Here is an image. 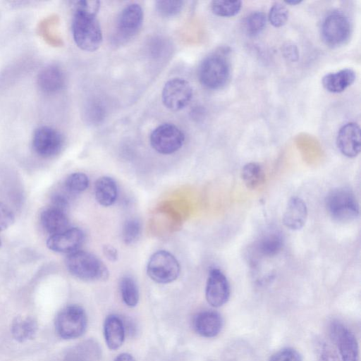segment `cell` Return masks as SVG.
<instances>
[{
	"label": "cell",
	"instance_id": "33",
	"mask_svg": "<svg viewBox=\"0 0 361 361\" xmlns=\"http://www.w3.org/2000/svg\"><path fill=\"white\" fill-rule=\"evenodd\" d=\"M317 350L318 361H340L336 350L326 341H319Z\"/></svg>",
	"mask_w": 361,
	"mask_h": 361
},
{
	"label": "cell",
	"instance_id": "26",
	"mask_svg": "<svg viewBox=\"0 0 361 361\" xmlns=\"http://www.w3.org/2000/svg\"><path fill=\"white\" fill-rule=\"evenodd\" d=\"M119 288L124 303L130 307L136 306L139 300V291L134 279L130 276L123 277Z\"/></svg>",
	"mask_w": 361,
	"mask_h": 361
},
{
	"label": "cell",
	"instance_id": "25",
	"mask_svg": "<svg viewBox=\"0 0 361 361\" xmlns=\"http://www.w3.org/2000/svg\"><path fill=\"white\" fill-rule=\"evenodd\" d=\"M241 177L245 186L256 189L265 180V173L261 165L256 162L246 164L242 169Z\"/></svg>",
	"mask_w": 361,
	"mask_h": 361
},
{
	"label": "cell",
	"instance_id": "39",
	"mask_svg": "<svg viewBox=\"0 0 361 361\" xmlns=\"http://www.w3.org/2000/svg\"><path fill=\"white\" fill-rule=\"evenodd\" d=\"M302 1H285L286 4H291V5H296V4H300Z\"/></svg>",
	"mask_w": 361,
	"mask_h": 361
},
{
	"label": "cell",
	"instance_id": "31",
	"mask_svg": "<svg viewBox=\"0 0 361 361\" xmlns=\"http://www.w3.org/2000/svg\"><path fill=\"white\" fill-rule=\"evenodd\" d=\"M142 226L140 222L136 219L127 220L122 229V239L127 245H130L136 242L141 234Z\"/></svg>",
	"mask_w": 361,
	"mask_h": 361
},
{
	"label": "cell",
	"instance_id": "38",
	"mask_svg": "<svg viewBox=\"0 0 361 361\" xmlns=\"http://www.w3.org/2000/svg\"><path fill=\"white\" fill-rule=\"evenodd\" d=\"M114 361H135V360L131 354L123 353L119 354Z\"/></svg>",
	"mask_w": 361,
	"mask_h": 361
},
{
	"label": "cell",
	"instance_id": "1",
	"mask_svg": "<svg viewBox=\"0 0 361 361\" xmlns=\"http://www.w3.org/2000/svg\"><path fill=\"white\" fill-rule=\"evenodd\" d=\"M72 32L77 46L87 51L97 50L102 41V32L95 14L75 8Z\"/></svg>",
	"mask_w": 361,
	"mask_h": 361
},
{
	"label": "cell",
	"instance_id": "18",
	"mask_svg": "<svg viewBox=\"0 0 361 361\" xmlns=\"http://www.w3.org/2000/svg\"><path fill=\"white\" fill-rule=\"evenodd\" d=\"M40 221L43 228L51 235L64 231L69 225L66 210L54 206L42 212Z\"/></svg>",
	"mask_w": 361,
	"mask_h": 361
},
{
	"label": "cell",
	"instance_id": "30",
	"mask_svg": "<svg viewBox=\"0 0 361 361\" xmlns=\"http://www.w3.org/2000/svg\"><path fill=\"white\" fill-rule=\"evenodd\" d=\"M288 19V11L285 5L280 2H274L271 6L268 20L275 27L283 26Z\"/></svg>",
	"mask_w": 361,
	"mask_h": 361
},
{
	"label": "cell",
	"instance_id": "7",
	"mask_svg": "<svg viewBox=\"0 0 361 361\" xmlns=\"http://www.w3.org/2000/svg\"><path fill=\"white\" fill-rule=\"evenodd\" d=\"M87 324L85 310L78 305H69L57 315L55 326L57 334L64 339H73L82 336Z\"/></svg>",
	"mask_w": 361,
	"mask_h": 361
},
{
	"label": "cell",
	"instance_id": "34",
	"mask_svg": "<svg viewBox=\"0 0 361 361\" xmlns=\"http://www.w3.org/2000/svg\"><path fill=\"white\" fill-rule=\"evenodd\" d=\"M269 361H302V357L297 350L284 348L274 353Z\"/></svg>",
	"mask_w": 361,
	"mask_h": 361
},
{
	"label": "cell",
	"instance_id": "23",
	"mask_svg": "<svg viewBox=\"0 0 361 361\" xmlns=\"http://www.w3.org/2000/svg\"><path fill=\"white\" fill-rule=\"evenodd\" d=\"M94 195L97 202L102 206L112 205L116 202L118 195L116 181L109 176L100 177L95 182Z\"/></svg>",
	"mask_w": 361,
	"mask_h": 361
},
{
	"label": "cell",
	"instance_id": "36",
	"mask_svg": "<svg viewBox=\"0 0 361 361\" xmlns=\"http://www.w3.org/2000/svg\"><path fill=\"white\" fill-rule=\"evenodd\" d=\"M282 54L288 61L293 62L298 59L299 51L295 44L292 42H286L283 45Z\"/></svg>",
	"mask_w": 361,
	"mask_h": 361
},
{
	"label": "cell",
	"instance_id": "4",
	"mask_svg": "<svg viewBox=\"0 0 361 361\" xmlns=\"http://www.w3.org/2000/svg\"><path fill=\"white\" fill-rule=\"evenodd\" d=\"M325 207L329 216L340 223L350 222L360 214L356 196L347 188H337L331 190L326 197Z\"/></svg>",
	"mask_w": 361,
	"mask_h": 361
},
{
	"label": "cell",
	"instance_id": "12",
	"mask_svg": "<svg viewBox=\"0 0 361 361\" xmlns=\"http://www.w3.org/2000/svg\"><path fill=\"white\" fill-rule=\"evenodd\" d=\"M230 297V286L225 274L217 268L209 271L205 288L207 302L214 307L226 304Z\"/></svg>",
	"mask_w": 361,
	"mask_h": 361
},
{
	"label": "cell",
	"instance_id": "28",
	"mask_svg": "<svg viewBox=\"0 0 361 361\" xmlns=\"http://www.w3.org/2000/svg\"><path fill=\"white\" fill-rule=\"evenodd\" d=\"M266 23L267 17L263 12H252L245 19V31L250 37L256 36L264 30Z\"/></svg>",
	"mask_w": 361,
	"mask_h": 361
},
{
	"label": "cell",
	"instance_id": "6",
	"mask_svg": "<svg viewBox=\"0 0 361 361\" xmlns=\"http://www.w3.org/2000/svg\"><path fill=\"white\" fill-rule=\"evenodd\" d=\"M180 267L176 258L169 252L159 250L149 258L147 266L149 277L158 283H169L179 276Z\"/></svg>",
	"mask_w": 361,
	"mask_h": 361
},
{
	"label": "cell",
	"instance_id": "24",
	"mask_svg": "<svg viewBox=\"0 0 361 361\" xmlns=\"http://www.w3.org/2000/svg\"><path fill=\"white\" fill-rule=\"evenodd\" d=\"M37 330L36 321L30 317H18L11 326L13 337L20 342L32 339Z\"/></svg>",
	"mask_w": 361,
	"mask_h": 361
},
{
	"label": "cell",
	"instance_id": "17",
	"mask_svg": "<svg viewBox=\"0 0 361 361\" xmlns=\"http://www.w3.org/2000/svg\"><path fill=\"white\" fill-rule=\"evenodd\" d=\"M307 213L304 200L298 197H293L289 200L283 214V223L290 230H300L305 224Z\"/></svg>",
	"mask_w": 361,
	"mask_h": 361
},
{
	"label": "cell",
	"instance_id": "19",
	"mask_svg": "<svg viewBox=\"0 0 361 361\" xmlns=\"http://www.w3.org/2000/svg\"><path fill=\"white\" fill-rule=\"evenodd\" d=\"M125 334V326L120 317L110 314L106 317L104 322V336L110 350H116L122 345Z\"/></svg>",
	"mask_w": 361,
	"mask_h": 361
},
{
	"label": "cell",
	"instance_id": "35",
	"mask_svg": "<svg viewBox=\"0 0 361 361\" xmlns=\"http://www.w3.org/2000/svg\"><path fill=\"white\" fill-rule=\"evenodd\" d=\"M14 221L12 211L6 204L0 202V232L8 228Z\"/></svg>",
	"mask_w": 361,
	"mask_h": 361
},
{
	"label": "cell",
	"instance_id": "37",
	"mask_svg": "<svg viewBox=\"0 0 361 361\" xmlns=\"http://www.w3.org/2000/svg\"><path fill=\"white\" fill-rule=\"evenodd\" d=\"M103 254L105 257L111 261L116 262L118 259V254L117 250L111 245H105L103 246Z\"/></svg>",
	"mask_w": 361,
	"mask_h": 361
},
{
	"label": "cell",
	"instance_id": "9",
	"mask_svg": "<svg viewBox=\"0 0 361 361\" xmlns=\"http://www.w3.org/2000/svg\"><path fill=\"white\" fill-rule=\"evenodd\" d=\"M329 335L336 345L342 361H360L359 346L353 333L342 322L333 321Z\"/></svg>",
	"mask_w": 361,
	"mask_h": 361
},
{
	"label": "cell",
	"instance_id": "21",
	"mask_svg": "<svg viewBox=\"0 0 361 361\" xmlns=\"http://www.w3.org/2000/svg\"><path fill=\"white\" fill-rule=\"evenodd\" d=\"M283 246V238L277 231H269L263 234L255 243L254 251L262 257H271L281 252Z\"/></svg>",
	"mask_w": 361,
	"mask_h": 361
},
{
	"label": "cell",
	"instance_id": "5",
	"mask_svg": "<svg viewBox=\"0 0 361 361\" xmlns=\"http://www.w3.org/2000/svg\"><path fill=\"white\" fill-rule=\"evenodd\" d=\"M351 34V24L348 17L342 11L336 10L324 18L321 26V37L325 44L338 47L346 43Z\"/></svg>",
	"mask_w": 361,
	"mask_h": 361
},
{
	"label": "cell",
	"instance_id": "8",
	"mask_svg": "<svg viewBox=\"0 0 361 361\" xmlns=\"http://www.w3.org/2000/svg\"><path fill=\"white\" fill-rule=\"evenodd\" d=\"M185 140L183 132L176 125L163 123L153 130L149 142L152 148L162 154H171L179 150Z\"/></svg>",
	"mask_w": 361,
	"mask_h": 361
},
{
	"label": "cell",
	"instance_id": "16",
	"mask_svg": "<svg viewBox=\"0 0 361 361\" xmlns=\"http://www.w3.org/2000/svg\"><path fill=\"white\" fill-rule=\"evenodd\" d=\"M192 325L200 336L205 338L216 336L223 327V319L221 314L214 310H204L194 317Z\"/></svg>",
	"mask_w": 361,
	"mask_h": 361
},
{
	"label": "cell",
	"instance_id": "22",
	"mask_svg": "<svg viewBox=\"0 0 361 361\" xmlns=\"http://www.w3.org/2000/svg\"><path fill=\"white\" fill-rule=\"evenodd\" d=\"M37 83L42 91L48 93L56 92L63 87L65 76L59 67L49 66L39 73Z\"/></svg>",
	"mask_w": 361,
	"mask_h": 361
},
{
	"label": "cell",
	"instance_id": "41",
	"mask_svg": "<svg viewBox=\"0 0 361 361\" xmlns=\"http://www.w3.org/2000/svg\"><path fill=\"white\" fill-rule=\"evenodd\" d=\"M1 239H0V247H1Z\"/></svg>",
	"mask_w": 361,
	"mask_h": 361
},
{
	"label": "cell",
	"instance_id": "10",
	"mask_svg": "<svg viewBox=\"0 0 361 361\" xmlns=\"http://www.w3.org/2000/svg\"><path fill=\"white\" fill-rule=\"evenodd\" d=\"M161 97L163 104L167 109L173 111H180L191 101L192 89L187 80L173 78L165 83Z\"/></svg>",
	"mask_w": 361,
	"mask_h": 361
},
{
	"label": "cell",
	"instance_id": "3",
	"mask_svg": "<svg viewBox=\"0 0 361 361\" xmlns=\"http://www.w3.org/2000/svg\"><path fill=\"white\" fill-rule=\"evenodd\" d=\"M230 75L229 61L222 52L213 53L205 57L198 70L200 83L209 90H219L224 87Z\"/></svg>",
	"mask_w": 361,
	"mask_h": 361
},
{
	"label": "cell",
	"instance_id": "29",
	"mask_svg": "<svg viewBox=\"0 0 361 361\" xmlns=\"http://www.w3.org/2000/svg\"><path fill=\"white\" fill-rule=\"evenodd\" d=\"M89 185V178L83 173L77 172L69 175L65 180L66 190L73 194L85 191Z\"/></svg>",
	"mask_w": 361,
	"mask_h": 361
},
{
	"label": "cell",
	"instance_id": "20",
	"mask_svg": "<svg viewBox=\"0 0 361 361\" xmlns=\"http://www.w3.org/2000/svg\"><path fill=\"white\" fill-rule=\"evenodd\" d=\"M356 75L350 68H344L337 72L325 75L322 80L324 88L331 93L343 92L355 81Z\"/></svg>",
	"mask_w": 361,
	"mask_h": 361
},
{
	"label": "cell",
	"instance_id": "13",
	"mask_svg": "<svg viewBox=\"0 0 361 361\" xmlns=\"http://www.w3.org/2000/svg\"><path fill=\"white\" fill-rule=\"evenodd\" d=\"M143 22V11L137 4L126 6L121 12L116 26L118 37L126 40L133 37L140 29Z\"/></svg>",
	"mask_w": 361,
	"mask_h": 361
},
{
	"label": "cell",
	"instance_id": "14",
	"mask_svg": "<svg viewBox=\"0 0 361 361\" xmlns=\"http://www.w3.org/2000/svg\"><path fill=\"white\" fill-rule=\"evenodd\" d=\"M85 240L83 231L78 228H68L63 232L51 235L47 247L57 252L72 253L78 250Z\"/></svg>",
	"mask_w": 361,
	"mask_h": 361
},
{
	"label": "cell",
	"instance_id": "40",
	"mask_svg": "<svg viewBox=\"0 0 361 361\" xmlns=\"http://www.w3.org/2000/svg\"><path fill=\"white\" fill-rule=\"evenodd\" d=\"M73 361H92V360H89L87 357H80V358H78L76 360H74Z\"/></svg>",
	"mask_w": 361,
	"mask_h": 361
},
{
	"label": "cell",
	"instance_id": "27",
	"mask_svg": "<svg viewBox=\"0 0 361 361\" xmlns=\"http://www.w3.org/2000/svg\"><path fill=\"white\" fill-rule=\"evenodd\" d=\"M211 10L214 14L221 17H232L238 14L241 9L240 1H213Z\"/></svg>",
	"mask_w": 361,
	"mask_h": 361
},
{
	"label": "cell",
	"instance_id": "11",
	"mask_svg": "<svg viewBox=\"0 0 361 361\" xmlns=\"http://www.w3.org/2000/svg\"><path fill=\"white\" fill-rule=\"evenodd\" d=\"M62 134L49 126L37 128L32 136V147L39 156L49 158L58 154L63 145Z\"/></svg>",
	"mask_w": 361,
	"mask_h": 361
},
{
	"label": "cell",
	"instance_id": "2",
	"mask_svg": "<svg viewBox=\"0 0 361 361\" xmlns=\"http://www.w3.org/2000/svg\"><path fill=\"white\" fill-rule=\"evenodd\" d=\"M65 263L70 274L82 281H103L109 276L108 269L102 261L86 251L77 250L68 254Z\"/></svg>",
	"mask_w": 361,
	"mask_h": 361
},
{
	"label": "cell",
	"instance_id": "15",
	"mask_svg": "<svg viewBox=\"0 0 361 361\" xmlns=\"http://www.w3.org/2000/svg\"><path fill=\"white\" fill-rule=\"evenodd\" d=\"M360 128L355 122H348L341 127L336 136V145L342 154L354 158L360 152Z\"/></svg>",
	"mask_w": 361,
	"mask_h": 361
},
{
	"label": "cell",
	"instance_id": "32",
	"mask_svg": "<svg viewBox=\"0 0 361 361\" xmlns=\"http://www.w3.org/2000/svg\"><path fill=\"white\" fill-rule=\"evenodd\" d=\"M183 4V1H156V8L160 15L171 17L180 12Z\"/></svg>",
	"mask_w": 361,
	"mask_h": 361
}]
</instances>
